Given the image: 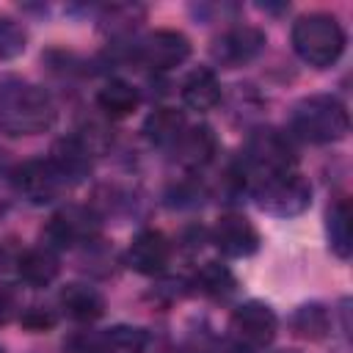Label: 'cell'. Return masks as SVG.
I'll use <instances>...</instances> for the list:
<instances>
[{
    "mask_svg": "<svg viewBox=\"0 0 353 353\" xmlns=\"http://www.w3.org/2000/svg\"><path fill=\"white\" fill-rule=\"evenodd\" d=\"M279 353H295V350H279Z\"/></svg>",
    "mask_w": 353,
    "mask_h": 353,
    "instance_id": "cell-29",
    "label": "cell"
},
{
    "mask_svg": "<svg viewBox=\"0 0 353 353\" xmlns=\"http://www.w3.org/2000/svg\"><path fill=\"white\" fill-rule=\"evenodd\" d=\"M212 243L226 254V256H251L259 248V232L256 226L237 212H226L218 218L215 229H212Z\"/></svg>",
    "mask_w": 353,
    "mask_h": 353,
    "instance_id": "cell-12",
    "label": "cell"
},
{
    "mask_svg": "<svg viewBox=\"0 0 353 353\" xmlns=\"http://www.w3.org/2000/svg\"><path fill=\"white\" fill-rule=\"evenodd\" d=\"M185 127H188V121H185L182 110H176V108H154L143 121V135L154 146L174 149L176 141L182 138Z\"/></svg>",
    "mask_w": 353,
    "mask_h": 353,
    "instance_id": "cell-19",
    "label": "cell"
},
{
    "mask_svg": "<svg viewBox=\"0 0 353 353\" xmlns=\"http://www.w3.org/2000/svg\"><path fill=\"white\" fill-rule=\"evenodd\" d=\"M215 152H218V138L207 124L185 127L182 138L174 146V154L185 168H204L215 157Z\"/></svg>",
    "mask_w": 353,
    "mask_h": 353,
    "instance_id": "cell-14",
    "label": "cell"
},
{
    "mask_svg": "<svg viewBox=\"0 0 353 353\" xmlns=\"http://www.w3.org/2000/svg\"><path fill=\"white\" fill-rule=\"evenodd\" d=\"M265 50V33L254 25H232L221 36L212 39L210 55L223 69H237L248 61H254Z\"/></svg>",
    "mask_w": 353,
    "mask_h": 353,
    "instance_id": "cell-8",
    "label": "cell"
},
{
    "mask_svg": "<svg viewBox=\"0 0 353 353\" xmlns=\"http://www.w3.org/2000/svg\"><path fill=\"white\" fill-rule=\"evenodd\" d=\"M245 188L256 199L259 210H265V212H270L276 218L301 215L312 201V185L298 168L251 179Z\"/></svg>",
    "mask_w": 353,
    "mask_h": 353,
    "instance_id": "cell-4",
    "label": "cell"
},
{
    "mask_svg": "<svg viewBox=\"0 0 353 353\" xmlns=\"http://www.w3.org/2000/svg\"><path fill=\"white\" fill-rule=\"evenodd\" d=\"M292 47L301 61L314 69H325L339 61L345 52V30L334 14L312 11L295 19L292 25Z\"/></svg>",
    "mask_w": 353,
    "mask_h": 353,
    "instance_id": "cell-3",
    "label": "cell"
},
{
    "mask_svg": "<svg viewBox=\"0 0 353 353\" xmlns=\"http://www.w3.org/2000/svg\"><path fill=\"white\" fill-rule=\"evenodd\" d=\"M66 188L69 182L58 174V168L47 157L25 160L22 165H14V190L22 193L30 204H50Z\"/></svg>",
    "mask_w": 353,
    "mask_h": 353,
    "instance_id": "cell-7",
    "label": "cell"
},
{
    "mask_svg": "<svg viewBox=\"0 0 353 353\" xmlns=\"http://www.w3.org/2000/svg\"><path fill=\"white\" fill-rule=\"evenodd\" d=\"M58 119L52 97L22 77H0V132L6 135H39Z\"/></svg>",
    "mask_w": 353,
    "mask_h": 353,
    "instance_id": "cell-1",
    "label": "cell"
},
{
    "mask_svg": "<svg viewBox=\"0 0 353 353\" xmlns=\"http://www.w3.org/2000/svg\"><path fill=\"white\" fill-rule=\"evenodd\" d=\"M132 55H135L138 63H143V66H149L154 72H163V69H174V66L188 61L190 41H188L185 33L163 28V30H154L146 39H141L132 47Z\"/></svg>",
    "mask_w": 353,
    "mask_h": 353,
    "instance_id": "cell-9",
    "label": "cell"
},
{
    "mask_svg": "<svg viewBox=\"0 0 353 353\" xmlns=\"http://www.w3.org/2000/svg\"><path fill=\"white\" fill-rule=\"evenodd\" d=\"M138 102H141L138 88L130 85L127 80H119V77L108 80V83L97 91V105H99V110H102L105 116H110V119H124V116H130V113L138 108Z\"/></svg>",
    "mask_w": 353,
    "mask_h": 353,
    "instance_id": "cell-20",
    "label": "cell"
},
{
    "mask_svg": "<svg viewBox=\"0 0 353 353\" xmlns=\"http://www.w3.org/2000/svg\"><path fill=\"white\" fill-rule=\"evenodd\" d=\"M25 47H28L25 28L14 17L0 14V61H11V58L22 55Z\"/></svg>",
    "mask_w": 353,
    "mask_h": 353,
    "instance_id": "cell-25",
    "label": "cell"
},
{
    "mask_svg": "<svg viewBox=\"0 0 353 353\" xmlns=\"http://www.w3.org/2000/svg\"><path fill=\"white\" fill-rule=\"evenodd\" d=\"M58 303L77 323H91V320H97V317L105 314V298H102V292L94 290V287H88V284H80V281L66 284L61 290V295H58Z\"/></svg>",
    "mask_w": 353,
    "mask_h": 353,
    "instance_id": "cell-17",
    "label": "cell"
},
{
    "mask_svg": "<svg viewBox=\"0 0 353 353\" xmlns=\"http://www.w3.org/2000/svg\"><path fill=\"white\" fill-rule=\"evenodd\" d=\"M22 309V295L19 287H14L11 281H0V325L11 323Z\"/></svg>",
    "mask_w": 353,
    "mask_h": 353,
    "instance_id": "cell-27",
    "label": "cell"
},
{
    "mask_svg": "<svg viewBox=\"0 0 353 353\" xmlns=\"http://www.w3.org/2000/svg\"><path fill=\"white\" fill-rule=\"evenodd\" d=\"M14 165L8 160V154L0 149V221L6 218L11 201H14Z\"/></svg>",
    "mask_w": 353,
    "mask_h": 353,
    "instance_id": "cell-26",
    "label": "cell"
},
{
    "mask_svg": "<svg viewBox=\"0 0 353 353\" xmlns=\"http://www.w3.org/2000/svg\"><path fill=\"white\" fill-rule=\"evenodd\" d=\"M91 154H94V149L88 146V141L83 135H66V138L52 143L47 160L58 168V174L72 188L91 174Z\"/></svg>",
    "mask_w": 353,
    "mask_h": 353,
    "instance_id": "cell-13",
    "label": "cell"
},
{
    "mask_svg": "<svg viewBox=\"0 0 353 353\" xmlns=\"http://www.w3.org/2000/svg\"><path fill=\"white\" fill-rule=\"evenodd\" d=\"M279 328L276 312L262 301H248L232 312V334L240 345L251 350H262L273 342Z\"/></svg>",
    "mask_w": 353,
    "mask_h": 353,
    "instance_id": "cell-10",
    "label": "cell"
},
{
    "mask_svg": "<svg viewBox=\"0 0 353 353\" xmlns=\"http://www.w3.org/2000/svg\"><path fill=\"white\" fill-rule=\"evenodd\" d=\"M143 8L141 6H127V3H116V6H105L102 8V30L110 33L113 39H127L130 33H135V28L143 19Z\"/></svg>",
    "mask_w": 353,
    "mask_h": 353,
    "instance_id": "cell-24",
    "label": "cell"
},
{
    "mask_svg": "<svg viewBox=\"0 0 353 353\" xmlns=\"http://www.w3.org/2000/svg\"><path fill=\"white\" fill-rule=\"evenodd\" d=\"M22 320H25V325H30L33 331H44V328H50V325L55 323V317L47 314V312H41V309H30V314H25Z\"/></svg>",
    "mask_w": 353,
    "mask_h": 353,
    "instance_id": "cell-28",
    "label": "cell"
},
{
    "mask_svg": "<svg viewBox=\"0 0 353 353\" xmlns=\"http://www.w3.org/2000/svg\"><path fill=\"white\" fill-rule=\"evenodd\" d=\"M171 259V243L157 229H141L130 248H127V265L141 276H157L168 268Z\"/></svg>",
    "mask_w": 353,
    "mask_h": 353,
    "instance_id": "cell-11",
    "label": "cell"
},
{
    "mask_svg": "<svg viewBox=\"0 0 353 353\" xmlns=\"http://www.w3.org/2000/svg\"><path fill=\"white\" fill-rule=\"evenodd\" d=\"M83 353H146V331L132 325H113L108 331L91 334Z\"/></svg>",
    "mask_w": 353,
    "mask_h": 353,
    "instance_id": "cell-15",
    "label": "cell"
},
{
    "mask_svg": "<svg viewBox=\"0 0 353 353\" xmlns=\"http://www.w3.org/2000/svg\"><path fill=\"white\" fill-rule=\"evenodd\" d=\"M292 331L309 342H317L323 339L328 331H331V317H328V309L323 303H303L292 312Z\"/></svg>",
    "mask_w": 353,
    "mask_h": 353,
    "instance_id": "cell-23",
    "label": "cell"
},
{
    "mask_svg": "<svg viewBox=\"0 0 353 353\" xmlns=\"http://www.w3.org/2000/svg\"><path fill=\"white\" fill-rule=\"evenodd\" d=\"M290 130L306 143H334L350 130L347 108L331 94L303 97L290 116Z\"/></svg>",
    "mask_w": 353,
    "mask_h": 353,
    "instance_id": "cell-2",
    "label": "cell"
},
{
    "mask_svg": "<svg viewBox=\"0 0 353 353\" xmlns=\"http://www.w3.org/2000/svg\"><path fill=\"white\" fill-rule=\"evenodd\" d=\"M58 270H61V262H58V254L47 245H36V248H28L17 256V273L25 284L30 287H47L58 279Z\"/></svg>",
    "mask_w": 353,
    "mask_h": 353,
    "instance_id": "cell-16",
    "label": "cell"
},
{
    "mask_svg": "<svg viewBox=\"0 0 353 353\" xmlns=\"http://www.w3.org/2000/svg\"><path fill=\"white\" fill-rule=\"evenodd\" d=\"M325 232H328V245L339 259H347L353 251V221H350V201L336 199L328 210L325 218Z\"/></svg>",
    "mask_w": 353,
    "mask_h": 353,
    "instance_id": "cell-21",
    "label": "cell"
},
{
    "mask_svg": "<svg viewBox=\"0 0 353 353\" xmlns=\"http://www.w3.org/2000/svg\"><path fill=\"white\" fill-rule=\"evenodd\" d=\"M196 287L204 295H210L215 301H223V298H229V295L237 292V279H234V273L226 265H221V262H204L199 268V273H196Z\"/></svg>",
    "mask_w": 353,
    "mask_h": 353,
    "instance_id": "cell-22",
    "label": "cell"
},
{
    "mask_svg": "<svg viewBox=\"0 0 353 353\" xmlns=\"http://www.w3.org/2000/svg\"><path fill=\"white\" fill-rule=\"evenodd\" d=\"M182 102L190 110H212L221 102V83L212 69L199 66L182 80Z\"/></svg>",
    "mask_w": 353,
    "mask_h": 353,
    "instance_id": "cell-18",
    "label": "cell"
},
{
    "mask_svg": "<svg viewBox=\"0 0 353 353\" xmlns=\"http://www.w3.org/2000/svg\"><path fill=\"white\" fill-rule=\"evenodd\" d=\"M97 237H99V218L88 207H80V204L61 207L44 226V245L52 251L77 248Z\"/></svg>",
    "mask_w": 353,
    "mask_h": 353,
    "instance_id": "cell-6",
    "label": "cell"
},
{
    "mask_svg": "<svg viewBox=\"0 0 353 353\" xmlns=\"http://www.w3.org/2000/svg\"><path fill=\"white\" fill-rule=\"evenodd\" d=\"M0 353H6V350H3V347H0Z\"/></svg>",
    "mask_w": 353,
    "mask_h": 353,
    "instance_id": "cell-30",
    "label": "cell"
},
{
    "mask_svg": "<svg viewBox=\"0 0 353 353\" xmlns=\"http://www.w3.org/2000/svg\"><path fill=\"white\" fill-rule=\"evenodd\" d=\"M292 168H295V152L284 132L273 127H259L251 132L243 149V163H240L245 185L251 179L279 174V171H292Z\"/></svg>",
    "mask_w": 353,
    "mask_h": 353,
    "instance_id": "cell-5",
    "label": "cell"
}]
</instances>
